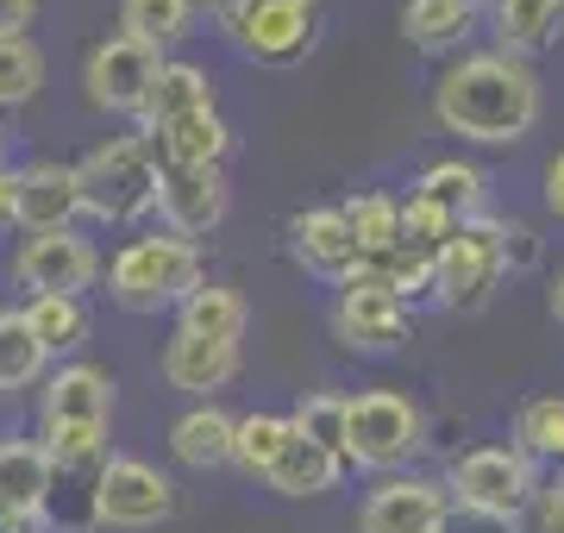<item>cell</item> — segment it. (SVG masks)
Masks as SVG:
<instances>
[{
    "label": "cell",
    "mask_w": 564,
    "mask_h": 533,
    "mask_svg": "<svg viewBox=\"0 0 564 533\" xmlns=\"http://www.w3.org/2000/svg\"><path fill=\"white\" fill-rule=\"evenodd\" d=\"M552 320L564 327V270H558V283H552Z\"/></svg>",
    "instance_id": "cell-40"
},
{
    "label": "cell",
    "mask_w": 564,
    "mask_h": 533,
    "mask_svg": "<svg viewBox=\"0 0 564 533\" xmlns=\"http://www.w3.org/2000/svg\"><path fill=\"white\" fill-rule=\"evenodd\" d=\"M113 377L101 365H69L44 383V427H107Z\"/></svg>",
    "instance_id": "cell-16"
},
{
    "label": "cell",
    "mask_w": 564,
    "mask_h": 533,
    "mask_svg": "<svg viewBox=\"0 0 564 533\" xmlns=\"http://www.w3.org/2000/svg\"><path fill=\"white\" fill-rule=\"evenodd\" d=\"M470 25H477V7H470V0H408L402 7V32L421 44V51L458 44Z\"/></svg>",
    "instance_id": "cell-28"
},
{
    "label": "cell",
    "mask_w": 564,
    "mask_h": 533,
    "mask_svg": "<svg viewBox=\"0 0 564 533\" xmlns=\"http://www.w3.org/2000/svg\"><path fill=\"white\" fill-rule=\"evenodd\" d=\"M339 214H345V226H351V239H358L364 258H383V251L402 246V202H395V195H383V188H364V195H351Z\"/></svg>",
    "instance_id": "cell-26"
},
{
    "label": "cell",
    "mask_w": 564,
    "mask_h": 533,
    "mask_svg": "<svg viewBox=\"0 0 564 533\" xmlns=\"http://www.w3.org/2000/svg\"><path fill=\"white\" fill-rule=\"evenodd\" d=\"M158 69H163L158 44L107 39V44H95V57L82 69V88H88V101L101 107V113H139L151 83H158Z\"/></svg>",
    "instance_id": "cell-10"
},
{
    "label": "cell",
    "mask_w": 564,
    "mask_h": 533,
    "mask_svg": "<svg viewBox=\"0 0 564 533\" xmlns=\"http://www.w3.org/2000/svg\"><path fill=\"white\" fill-rule=\"evenodd\" d=\"M151 144H158L163 170H220L232 151V126L220 113H188V120L151 126Z\"/></svg>",
    "instance_id": "cell-19"
},
{
    "label": "cell",
    "mask_w": 564,
    "mask_h": 533,
    "mask_svg": "<svg viewBox=\"0 0 564 533\" xmlns=\"http://www.w3.org/2000/svg\"><path fill=\"white\" fill-rule=\"evenodd\" d=\"M182 308V327L176 333H195V339H226V346H239L245 333V295L232 283H195L188 295L176 302Z\"/></svg>",
    "instance_id": "cell-24"
},
{
    "label": "cell",
    "mask_w": 564,
    "mask_h": 533,
    "mask_svg": "<svg viewBox=\"0 0 564 533\" xmlns=\"http://www.w3.org/2000/svg\"><path fill=\"white\" fill-rule=\"evenodd\" d=\"M452 502L433 477H389L383 490H370L358 514V533H445Z\"/></svg>",
    "instance_id": "cell-13"
},
{
    "label": "cell",
    "mask_w": 564,
    "mask_h": 533,
    "mask_svg": "<svg viewBox=\"0 0 564 533\" xmlns=\"http://www.w3.org/2000/svg\"><path fill=\"white\" fill-rule=\"evenodd\" d=\"M282 439H289V414H245V421H232V465L263 477Z\"/></svg>",
    "instance_id": "cell-31"
},
{
    "label": "cell",
    "mask_w": 564,
    "mask_h": 533,
    "mask_svg": "<svg viewBox=\"0 0 564 533\" xmlns=\"http://www.w3.org/2000/svg\"><path fill=\"white\" fill-rule=\"evenodd\" d=\"M470 7H484V0H470Z\"/></svg>",
    "instance_id": "cell-42"
},
{
    "label": "cell",
    "mask_w": 564,
    "mask_h": 533,
    "mask_svg": "<svg viewBox=\"0 0 564 533\" xmlns=\"http://www.w3.org/2000/svg\"><path fill=\"white\" fill-rule=\"evenodd\" d=\"M163 377H170V390H182V395H214L239 377V346L176 333L170 351H163Z\"/></svg>",
    "instance_id": "cell-18"
},
{
    "label": "cell",
    "mask_w": 564,
    "mask_h": 533,
    "mask_svg": "<svg viewBox=\"0 0 564 533\" xmlns=\"http://www.w3.org/2000/svg\"><path fill=\"white\" fill-rule=\"evenodd\" d=\"M44 377V346L20 308H0V390H32Z\"/></svg>",
    "instance_id": "cell-30"
},
{
    "label": "cell",
    "mask_w": 564,
    "mask_h": 533,
    "mask_svg": "<svg viewBox=\"0 0 564 533\" xmlns=\"http://www.w3.org/2000/svg\"><path fill=\"white\" fill-rule=\"evenodd\" d=\"M414 195H421V202H433L440 214H452V220L464 226V220H477V214H484V170L445 157V164H433L421 183H414Z\"/></svg>",
    "instance_id": "cell-25"
},
{
    "label": "cell",
    "mask_w": 564,
    "mask_h": 533,
    "mask_svg": "<svg viewBox=\"0 0 564 533\" xmlns=\"http://www.w3.org/2000/svg\"><path fill=\"white\" fill-rule=\"evenodd\" d=\"M170 452H176L188 471H220V465H232V414L214 409V402L188 409L170 427Z\"/></svg>",
    "instance_id": "cell-21"
},
{
    "label": "cell",
    "mask_w": 564,
    "mask_h": 533,
    "mask_svg": "<svg viewBox=\"0 0 564 533\" xmlns=\"http://www.w3.org/2000/svg\"><path fill=\"white\" fill-rule=\"evenodd\" d=\"M333 327H339V339L351 351H395L402 346V333H408V302L370 264H358L351 276H345V295H339Z\"/></svg>",
    "instance_id": "cell-9"
},
{
    "label": "cell",
    "mask_w": 564,
    "mask_h": 533,
    "mask_svg": "<svg viewBox=\"0 0 564 533\" xmlns=\"http://www.w3.org/2000/svg\"><path fill=\"white\" fill-rule=\"evenodd\" d=\"M345 458L339 452L314 446V439H302V433L289 427V439H282V452L270 458V471H263V483L276 496H289V502H307V496H326L333 483H339Z\"/></svg>",
    "instance_id": "cell-20"
},
{
    "label": "cell",
    "mask_w": 564,
    "mask_h": 533,
    "mask_svg": "<svg viewBox=\"0 0 564 533\" xmlns=\"http://www.w3.org/2000/svg\"><path fill=\"white\" fill-rule=\"evenodd\" d=\"M195 25V0H120V39L139 44H170Z\"/></svg>",
    "instance_id": "cell-29"
},
{
    "label": "cell",
    "mask_w": 564,
    "mask_h": 533,
    "mask_svg": "<svg viewBox=\"0 0 564 533\" xmlns=\"http://www.w3.org/2000/svg\"><path fill=\"white\" fill-rule=\"evenodd\" d=\"M496 7V39H502V57H521L527 51H545L564 25V0H489Z\"/></svg>",
    "instance_id": "cell-23"
},
{
    "label": "cell",
    "mask_w": 564,
    "mask_h": 533,
    "mask_svg": "<svg viewBox=\"0 0 564 533\" xmlns=\"http://www.w3.org/2000/svg\"><path fill=\"white\" fill-rule=\"evenodd\" d=\"M545 207L564 220V151L552 157V170H545Z\"/></svg>",
    "instance_id": "cell-38"
},
{
    "label": "cell",
    "mask_w": 564,
    "mask_h": 533,
    "mask_svg": "<svg viewBox=\"0 0 564 533\" xmlns=\"http://www.w3.org/2000/svg\"><path fill=\"white\" fill-rule=\"evenodd\" d=\"M502 220H464L440 251H433V295L445 308H484L489 289L502 283Z\"/></svg>",
    "instance_id": "cell-6"
},
{
    "label": "cell",
    "mask_w": 564,
    "mask_h": 533,
    "mask_svg": "<svg viewBox=\"0 0 564 533\" xmlns=\"http://www.w3.org/2000/svg\"><path fill=\"white\" fill-rule=\"evenodd\" d=\"M139 113L151 126L188 120V113H214V83H207V69H195V63H163Z\"/></svg>",
    "instance_id": "cell-22"
},
{
    "label": "cell",
    "mask_w": 564,
    "mask_h": 533,
    "mask_svg": "<svg viewBox=\"0 0 564 533\" xmlns=\"http://www.w3.org/2000/svg\"><path fill=\"white\" fill-rule=\"evenodd\" d=\"M289 427L302 433V439H314V446L339 452V439H345V395H326V390L302 395L295 414H289Z\"/></svg>",
    "instance_id": "cell-34"
},
{
    "label": "cell",
    "mask_w": 564,
    "mask_h": 533,
    "mask_svg": "<svg viewBox=\"0 0 564 533\" xmlns=\"http://www.w3.org/2000/svg\"><path fill=\"white\" fill-rule=\"evenodd\" d=\"M176 514V483L144 465V458H107L101 477H95V502H88V521L95 527H158Z\"/></svg>",
    "instance_id": "cell-7"
},
{
    "label": "cell",
    "mask_w": 564,
    "mask_h": 533,
    "mask_svg": "<svg viewBox=\"0 0 564 533\" xmlns=\"http://www.w3.org/2000/svg\"><path fill=\"white\" fill-rule=\"evenodd\" d=\"M440 490H445V502L484 514V521H514L540 496V483H533V458L521 446H477L464 458H452Z\"/></svg>",
    "instance_id": "cell-4"
},
{
    "label": "cell",
    "mask_w": 564,
    "mask_h": 533,
    "mask_svg": "<svg viewBox=\"0 0 564 533\" xmlns=\"http://www.w3.org/2000/svg\"><path fill=\"white\" fill-rule=\"evenodd\" d=\"M82 214L76 195V164H32L13 170V220L25 232H69V220Z\"/></svg>",
    "instance_id": "cell-14"
},
{
    "label": "cell",
    "mask_w": 564,
    "mask_h": 533,
    "mask_svg": "<svg viewBox=\"0 0 564 533\" xmlns=\"http://www.w3.org/2000/svg\"><path fill=\"white\" fill-rule=\"evenodd\" d=\"M289 239H295V258L314 276H333V283H345L364 264V251H358V239H351V226H345L339 207H307V214H295L289 220Z\"/></svg>",
    "instance_id": "cell-15"
},
{
    "label": "cell",
    "mask_w": 564,
    "mask_h": 533,
    "mask_svg": "<svg viewBox=\"0 0 564 533\" xmlns=\"http://www.w3.org/2000/svg\"><path fill=\"white\" fill-rule=\"evenodd\" d=\"M514 439L527 458H564V395H533L514 414Z\"/></svg>",
    "instance_id": "cell-32"
},
{
    "label": "cell",
    "mask_w": 564,
    "mask_h": 533,
    "mask_svg": "<svg viewBox=\"0 0 564 533\" xmlns=\"http://www.w3.org/2000/svg\"><path fill=\"white\" fill-rule=\"evenodd\" d=\"M44 496H51V458L32 439H7L0 446V533H13L20 521H39Z\"/></svg>",
    "instance_id": "cell-17"
},
{
    "label": "cell",
    "mask_w": 564,
    "mask_h": 533,
    "mask_svg": "<svg viewBox=\"0 0 564 533\" xmlns=\"http://www.w3.org/2000/svg\"><path fill=\"white\" fill-rule=\"evenodd\" d=\"M32 20H39V0H0V39H25Z\"/></svg>",
    "instance_id": "cell-36"
},
{
    "label": "cell",
    "mask_w": 564,
    "mask_h": 533,
    "mask_svg": "<svg viewBox=\"0 0 564 533\" xmlns=\"http://www.w3.org/2000/svg\"><path fill=\"white\" fill-rule=\"evenodd\" d=\"M44 88V51L32 39H0V107H25Z\"/></svg>",
    "instance_id": "cell-33"
},
{
    "label": "cell",
    "mask_w": 564,
    "mask_h": 533,
    "mask_svg": "<svg viewBox=\"0 0 564 533\" xmlns=\"http://www.w3.org/2000/svg\"><path fill=\"white\" fill-rule=\"evenodd\" d=\"M433 113L470 144H521L540 126V76L502 51L458 57L433 88Z\"/></svg>",
    "instance_id": "cell-1"
},
{
    "label": "cell",
    "mask_w": 564,
    "mask_h": 533,
    "mask_svg": "<svg viewBox=\"0 0 564 533\" xmlns=\"http://www.w3.org/2000/svg\"><path fill=\"white\" fill-rule=\"evenodd\" d=\"M20 314H25V327H32V339L44 346V358H51V351H76L82 339H88V308H82V295H32Z\"/></svg>",
    "instance_id": "cell-27"
},
{
    "label": "cell",
    "mask_w": 564,
    "mask_h": 533,
    "mask_svg": "<svg viewBox=\"0 0 564 533\" xmlns=\"http://www.w3.org/2000/svg\"><path fill=\"white\" fill-rule=\"evenodd\" d=\"M452 232H458V220H452V214H440L433 202H421V195H408V202H402V246L440 251Z\"/></svg>",
    "instance_id": "cell-35"
},
{
    "label": "cell",
    "mask_w": 564,
    "mask_h": 533,
    "mask_svg": "<svg viewBox=\"0 0 564 533\" xmlns=\"http://www.w3.org/2000/svg\"><path fill=\"white\" fill-rule=\"evenodd\" d=\"M195 283H202V251L188 246V239H176V232L132 239V246H120V258L107 264V289H113V302L132 308V314L176 308Z\"/></svg>",
    "instance_id": "cell-2"
},
{
    "label": "cell",
    "mask_w": 564,
    "mask_h": 533,
    "mask_svg": "<svg viewBox=\"0 0 564 533\" xmlns=\"http://www.w3.org/2000/svg\"><path fill=\"white\" fill-rule=\"evenodd\" d=\"M13 220V170H0V226Z\"/></svg>",
    "instance_id": "cell-39"
},
{
    "label": "cell",
    "mask_w": 564,
    "mask_h": 533,
    "mask_svg": "<svg viewBox=\"0 0 564 533\" xmlns=\"http://www.w3.org/2000/svg\"><path fill=\"white\" fill-rule=\"evenodd\" d=\"M540 533H564V471L540 490Z\"/></svg>",
    "instance_id": "cell-37"
},
{
    "label": "cell",
    "mask_w": 564,
    "mask_h": 533,
    "mask_svg": "<svg viewBox=\"0 0 564 533\" xmlns=\"http://www.w3.org/2000/svg\"><path fill=\"white\" fill-rule=\"evenodd\" d=\"M232 207V188H226V170H158V214L170 220L176 239H202L226 220Z\"/></svg>",
    "instance_id": "cell-12"
},
{
    "label": "cell",
    "mask_w": 564,
    "mask_h": 533,
    "mask_svg": "<svg viewBox=\"0 0 564 533\" xmlns=\"http://www.w3.org/2000/svg\"><path fill=\"white\" fill-rule=\"evenodd\" d=\"M76 195L82 207L107 226L139 220L144 207H158V157L144 139H113L101 151H88L76 164Z\"/></svg>",
    "instance_id": "cell-3"
},
{
    "label": "cell",
    "mask_w": 564,
    "mask_h": 533,
    "mask_svg": "<svg viewBox=\"0 0 564 533\" xmlns=\"http://www.w3.org/2000/svg\"><path fill=\"white\" fill-rule=\"evenodd\" d=\"M20 283L32 295H82V289L101 276V251L88 246L82 232H32L13 258Z\"/></svg>",
    "instance_id": "cell-11"
},
{
    "label": "cell",
    "mask_w": 564,
    "mask_h": 533,
    "mask_svg": "<svg viewBox=\"0 0 564 533\" xmlns=\"http://www.w3.org/2000/svg\"><path fill=\"white\" fill-rule=\"evenodd\" d=\"M421 452V409L395 390L345 395V439L339 458L364 465V471H395Z\"/></svg>",
    "instance_id": "cell-5"
},
{
    "label": "cell",
    "mask_w": 564,
    "mask_h": 533,
    "mask_svg": "<svg viewBox=\"0 0 564 533\" xmlns=\"http://www.w3.org/2000/svg\"><path fill=\"white\" fill-rule=\"evenodd\" d=\"M314 25H321V0H245L239 13L226 20V32L239 39L245 57L295 63V57H307Z\"/></svg>",
    "instance_id": "cell-8"
},
{
    "label": "cell",
    "mask_w": 564,
    "mask_h": 533,
    "mask_svg": "<svg viewBox=\"0 0 564 533\" xmlns=\"http://www.w3.org/2000/svg\"><path fill=\"white\" fill-rule=\"evenodd\" d=\"M0 170H7V144H0Z\"/></svg>",
    "instance_id": "cell-41"
}]
</instances>
